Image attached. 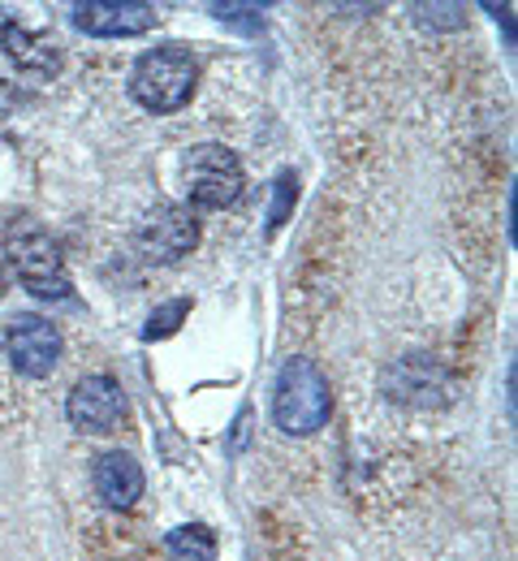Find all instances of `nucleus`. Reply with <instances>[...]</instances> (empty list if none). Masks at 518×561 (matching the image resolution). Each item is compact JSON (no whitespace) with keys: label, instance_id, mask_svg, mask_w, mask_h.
<instances>
[{"label":"nucleus","instance_id":"nucleus-1","mask_svg":"<svg viewBox=\"0 0 518 561\" xmlns=\"http://www.w3.org/2000/svg\"><path fill=\"white\" fill-rule=\"evenodd\" d=\"M333 415L329 376L311 358H290L273 385V423L286 436H315Z\"/></svg>","mask_w":518,"mask_h":561},{"label":"nucleus","instance_id":"nucleus-2","mask_svg":"<svg viewBox=\"0 0 518 561\" xmlns=\"http://www.w3.org/2000/svg\"><path fill=\"white\" fill-rule=\"evenodd\" d=\"M195 82H199L195 53L182 48V44H164V48H151V53H143L135 61V70H130V95L148 113H177V108L191 104Z\"/></svg>","mask_w":518,"mask_h":561},{"label":"nucleus","instance_id":"nucleus-3","mask_svg":"<svg viewBox=\"0 0 518 561\" xmlns=\"http://www.w3.org/2000/svg\"><path fill=\"white\" fill-rule=\"evenodd\" d=\"M4 255H9V268L18 273V280L35 294V298H70V273H66V260L57 251V242L39 229V225H18L4 242Z\"/></svg>","mask_w":518,"mask_h":561},{"label":"nucleus","instance_id":"nucleus-4","mask_svg":"<svg viewBox=\"0 0 518 561\" xmlns=\"http://www.w3.org/2000/svg\"><path fill=\"white\" fill-rule=\"evenodd\" d=\"M182 178H186L191 208L199 211L233 208L238 195H242V160L229 147H221V142H204V147L186 151Z\"/></svg>","mask_w":518,"mask_h":561},{"label":"nucleus","instance_id":"nucleus-5","mask_svg":"<svg viewBox=\"0 0 518 561\" xmlns=\"http://www.w3.org/2000/svg\"><path fill=\"white\" fill-rule=\"evenodd\" d=\"M195 242H199V220L182 204H160L135 229V247L151 264H177L195 251Z\"/></svg>","mask_w":518,"mask_h":561},{"label":"nucleus","instance_id":"nucleus-6","mask_svg":"<svg viewBox=\"0 0 518 561\" xmlns=\"http://www.w3.org/2000/svg\"><path fill=\"white\" fill-rule=\"evenodd\" d=\"M130 402H126V389L113 380V376H82L70 398H66V415L78 432H91V436H108L117 432L126 420Z\"/></svg>","mask_w":518,"mask_h":561},{"label":"nucleus","instance_id":"nucleus-7","mask_svg":"<svg viewBox=\"0 0 518 561\" xmlns=\"http://www.w3.org/2000/svg\"><path fill=\"white\" fill-rule=\"evenodd\" d=\"M4 351H9V363H13L22 376L44 380V376H53L57 363H61V333H57L44 316H18V320H9Z\"/></svg>","mask_w":518,"mask_h":561},{"label":"nucleus","instance_id":"nucleus-8","mask_svg":"<svg viewBox=\"0 0 518 561\" xmlns=\"http://www.w3.org/2000/svg\"><path fill=\"white\" fill-rule=\"evenodd\" d=\"M160 22V9L148 0H82L74 4V26L95 39H126L143 35Z\"/></svg>","mask_w":518,"mask_h":561},{"label":"nucleus","instance_id":"nucleus-9","mask_svg":"<svg viewBox=\"0 0 518 561\" xmlns=\"http://www.w3.org/2000/svg\"><path fill=\"white\" fill-rule=\"evenodd\" d=\"M91 484H95V496L108 505V510H130L139 496H143V467L130 458V454H104L95 458V471H91Z\"/></svg>","mask_w":518,"mask_h":561},{"label":"nucleus","instance_id":"nucleus-10","mask_svg":"<svg viewBox=\"0 0 518 561\" xmlns=\"http://www.w3.org/2000/svg\"><path fill=\"white\" fill-rule=\"evenodd\" d=\"M0 44H4V53L18 61V66H26V70H35V73H53L57 70V44L53 39H44V35H31V31H4L0 35Z\"/></svg>","mask_w":518,"mask_h":561},{"label":"nucleus","instance_id":"nucleus-11","mask_svg":"<svg viewBox=\"0 0 518 561\" xmlns=\"http://www.w3.org/2000/svg\"><path fill=\"white\" fill-rule=\"evenodd\" d=\"M164 549L173 561H217V531L204 523H186V527L169 531Z\"/></svg>","mask_w":518,"mask_h":561},{"label":"nucleus","instance_id":"nucleus-12","mask_svg":"<svg viewBox=\"0 0 518 561\" xmlns=\"http://www.w3.org/2000/svg\"><path fill=\"white\" fill-rule=\"evenodd\" d=\"M186 316H191V298H173V302L156 307L148 316V324H143V342H164V337H173Z\"/></svg>","mask_w":518,"mask_h":561},{"label":"nucleus","instance_id":"nucleus-13","mask_svg":"<svg viewBox=\"0 0 518 561\" xmlns=\"http://www.w3.org/2000/svg\"><path fill=\"white\" fill-rule=\"evenodd\" d=\"M295 199H298V178H295V169H286V173H277V182H273L268 229H281V225L290 220V211H295Z\"/></svg>","mask_w":518,"mask_h":561},{"label":"nucleus","instance_id":"nucleus-14","mask_svg":"<svg viewBox=\"0 0 518 561\" xmlns=\"http://www.w3.org/2000/svg\"><path fill=\"white\" fill-rule=\"evenodd\" d=\"M0 298H4V264H0Z\"/></svg>","mask_w":518,"mask_h":561}]
</instances>
